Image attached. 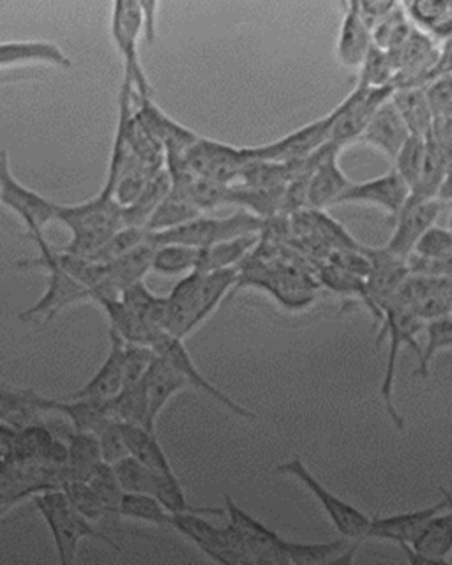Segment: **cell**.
Segmentation results:
<instances>
[{
    "label": "cell",
    "instance_id": "cell-46",
    "mask_svg": "<svg viewBox=\"0 0 452 565\" xmlns=\"http://www.w3.org/2000/svg\"><path fill=\"white\" fill-rule=\"evenodd\" d=\"M424 138L410 137L405 141V146L401 147L395 161H392L396 172L407 182L410 191L416 188L419 175H421L422 163H424Z\"/></svg>",
    "mask_w": 452,
    "mask_h": 565
},
{
    "label": "cell",
    "instance_id": "cell-15",
    "mask_svg": "<svg viewBox=\"0 0 452 565\" xmlns=\"http://www.w3.org/2000/svg\"><path fill=\"white\" fill-rule=\"evenodd\" d=\"M445 205L448 203L440 199H408L396 216L395 232L384 249L405 260L413 252L417 241L434 226Z\"/></svg>",
    "mask_w": 452,
    "mask_h": 565
},
{
    "label": "cell",
    "instance_id": "cell-25",
    "mask_svg": "<svg viewBox=\"0 0 452 565\" xmlns=\"http://www.w3.org/2000/svg\"><path fill=\"white\" fill-rule=\"evenodd\" d=\"M372 46V31L360 18L357 2H345L342 26L337 35V61L346 70H359Z\"/></svg>",
    "mask_w": 452,
    "mask_h": 565
},
{
    "label": "cell",
    "instance_id": "cell-14",
    "mask_svg": "<svg viewBox=\"0 0 452 565\" xmlns=\"http://www.w3.org/2000/svg\"><path fill=\"white\" fill-rule=\"evenodd\" d=\"M170 529L184 535L187 541L198 547L200 552H204L217 564H246L245 556L236 550L228 526L213 525L205 520L204 514H193V512L172 514Z\"/></svg>",
    "mask_w": 452,
    "mask_h": 565
},
{
    "label": "cell",
    "instance_id": "cell-35",
    "mask_svg": "<svg viewBox=\"0 0 452 565\" xmlns=\"http://www.w3.org/2000/svg\"><path fill=\"white\" fill-rule=\"evenodd\" d=\"M151 494L160 500L164 509L172 512V514L193 512V514H204V516H225V509L196 508L193 503L187 502L186 491L182 488L179 477L173 472L155 473Z\"/></svg>",
    "mask_w": 452,
    "mask_h": 565
},
{
    "label": "cell",
    "instance_id": "cell-7",
    "mask_svg": "<svg viewBox=\"0 0 452 565\" xmlns=\"http://www.w3.org/2000/svg\"><path fill=\"white\" fill-rule=\"evenodd\" d=\"M37 247H40V258L25 262L22 265L43 267V269L49 270V288L36 305L29 308L25 313L20 315L22 320H31V318L40 317V315H45V320H50L67 306L94 299L93 291L64 269L61 262H58V253L55 252L54 247L50 246L46 241L37 243Z\"/></svg>",
    "mask_w": 452,
    "mask_h": 565
},
{
    "label": "cell",
    "instance_id": "cell-34",
    "mask_svg": "<svg viewBox=\"0 0 452 565\" xmlns=\"http://www.w3.org/2000/svg\"><path fill=\"white\" fill-rule=\"evenodd\" d=\"M111 415L119 423L137 424L149 431H155L149 420V405H147L146 385L142 379L134 384L125 385L119 394L110 399Z\"/></svg>",
    "mask_w": 452,
    "mask_h": 565
},
{
    "label": "cell",
    "instance_id": "cell-33",
    "mask_svg": "<svg viewBox=\"0 0 452 565\" xmlns=\"http://www.w3.org/2000/svg\"><path fill=\"white\" fill-rule=\"evenodd\" d=\"M170 193L169 173L160 170L152 175L143 190L140 191L133 202L122 207V216H125V226H137V228L146 230L147 221L152 216V212L158 209L161 202L166 199Z\"/></svg>",
    "mask_w": 452,
    "mask_h": 565
},
{
    "label": "cell",
    "instance_id": "cell-38",
    "mask_svg": "<svg viewBox=\"0 0 452 565\" xmlns=\"http://www.w3.org/2000/svg\"><path fill=\"white\" fill-rule=\"evenodd\" d=\"M40 408L32 399V391H11L0 385V419L17 428L28 429L40 423Z\"/></svg>",
    "mask_w": 452,
    "mask_h": 565
},
{
    "label": "cell",
    "instance_id": "cell-31",
    "mask_svg": "<svg viewBox=\"0 0 452 565\" xmlns=\"http://www.w3.org/2000/svg\"><path fill=\"white\" fill-rule=\"evenodd\" d=\"M258 241H260V234H246L225 241V243L204 247V249H200L195 270L214 273V270L234 269L245 260L246 255L257 246Z\"/></svg>",
    "mask_w": 452,
    "mask_h": 565
},
{
    "label": "cell",
    "instance_id": "cell-52",
    "mask_svg": "<svg viewBox=\"0 0 452 565\" xmlns=\"http://www.w3.org/2000/svg\"><path fill=\"white\" fill-rule=\"evenodd\" d=\"M140 8H142V18H143V41H146L149 46L155 43V38H158V8L160 4L158 2H140Z\"/></svg>",
    "mask_w": 452,
    "mask_h": 565
},
{
    "label": "cell",
    "instance_id": "cell-47",
    "mask_svg": "<svg viewBox=\"0 0 452 565\" xmlns=\"http://www.w3.org/2000/svg\"><path fill=\"white\" fill-rule=\"evenodd\" d=\"M64 493L72 502L73 508L80 512L82 516L89 521H101L108 516V512L99 502L98 494L94 493L87 481H67L64 482Z\"/></svg>",
    "mask_w": 452,
    "mask_h": 565
},
{
    "label": "cell",
    "instance_id": "cell-2",
    "mask_svg": "<svg viewBox=\"0 0 452 565\" xmlns=\"http://www.w3.org/2000/svg\"><path fill=\"white\" fill-rule=\"evenodd\" d=\"M381 329L378 340L389 338V352H387L386 375L381 380L380 394L384 405L387 408V415L395 423L396 428L403 429L405 420L396 411L395 405V382L396 364H398L399 350L403 347H410L421 355V344L417 341V335L424 329V322L413 313L412 309L399 305L398 300L390 299L384 308L380 309Z\"/></svg>",
    "mask_w": 452,
    "mask_h": 565
},
{
    "label": "cell",
    "instance_id": "cell-1",
    "mask_svg": "<svg viewBox=\"0 0 452 565\" xmlns=\"http://www.w3.org/2000/svg\"><path fill=\"white\" fill-rule=\"evenodd\" d=\"M72 232V243L64 247L63 253L75 256H87L98 252L103 244L125 226L122 207L114 199V191L103 185L99 194L78 205H57V216Z\"/></svg>",
    "mask_w": 452,
    "mask_h": 565
},
{
    "label": "cell",
    "instance_id": "cell-50",
    "mask_svg": "<svg viewBox=\"0 0 452 565\" xmlns=\"http://www.w3.org/2000/svg\"><path fill=\"white\" fill-rule=\"evenodd\" d=\"M433 120L451 119V78L449 75L433 79L422 87Z\"/></svg>",
    "mask_w": 452,
    "mask_h": 565
},
{
    "label": "cell",
    "instance_id": "cell-20",
    "mask_svg": "<svg viewBox=\"0 0 452 565\" xmlns=\"http://www.w3.org/2000/svg\"><path fill=\"white\" fill-rule=\"evenodd\" d=\"M134 119L163 147L164 154H184L187 147L200 137L195 131L173 120L169 114H164L160 106L155 105L154 97H138Z\"/></svg>",
    "mask_w": 452,
    "mask_h": 565
},
{
    "label": "cell",
    "instance_id": "cell-5",
    "mask_svg": "<svg viewBox=\"0 0 452 565\" xmlns=\"http://www.w3.org/2000/svg\"><path fill=\"white\" fill-rule=\"evenodd\" d=\"M111 41L122 58L125 75L138 97H152V85L143 70L140 41L143 40V18L140 2L119 0L111 6Z\"/></svg>",
    "mask_w": 452,
    "mask_h": 565
},
{
    "label": "cell",
    "instance_id": "cell-28",
    "mask_svg": "<svg viewBox=\"0 0 452 565\" xmlns=\"http://www.w3.org/2000/svg\"><path fill=\"white\" fill-rule=\"evenodd\" d=\"M408 22L422 34L433 35L442 43H449L452 31V2L449 0H416L401 4Z\"/></svg>",
    "mask_w": 452,
    "mask_h": 565
},
{
    "label": "cell",
    "instance_id": "cell-18",
    "mask_svg": "<svg viewBox=\"0 0 452 565\" xmlns=\"http://www.w3.org/2000/svg\"><path fill=\"white\" fill-rule=\"evenodd\" d=\"M412 565H451V509L434 514L410 544H399Z\"/></svg>",
    "mask_w": 452,
    "mask_h": 565
},
{
    "label": "cell",
    "instance_id": "cell-49",
    "mask_svg": "<svg viewBox=\"0 0 452 565\" xmlns=\"http://www.w3.org/2000/svg\"><path fill=\"white\" fill-rule=\"evenodd\" d=\"M96 437H98L103 463L114 465L117 463L119 459L128 456V447H126L119 420L111 419Z\"/></svg>",
    "mask_w": 452,
    "mask_h": 565
},
{
    "label": "cell",
    "instance_id": "cell-27",
    "mask_svg": "<svg viewBox=\"0 0 452 565\" xmlns=\"http://www.w3.org/2000/svg\"><path fill=\"white\" fill-rule=\"evenodd\" d=\"M22 64H49V66L72 70V58L67 57L54 41H8L0 43V70L22 66Z\"/></svg>",
    "mask_w": 452,
    "mask_h": 565
},
{
    "label": "cell",
    "instance_id": "cell-10",
    "mask_svg": "<svg viewBox=\"0 0 452 565\" xmlns=\"http://www.w3.org/2000/svg\"><path fill=\"white\" fill-rule=\"evenodd\" d=\"M8 150L0 149V202L22 217L34 243L45 241L43 230L57 216L58 203L50 202L36 191H31L20 184L10 172Z\"/></svg>",
    "mask_w": 452,
    "mask_h": 565
},
{
    "label": "cell",
    "instance_id": "cell-13",
    "mask_svg": "<svg viewBox=\"0 0 452 565\" xmlns=\"http://www.w3.org/2000/svg\"><path fill=\"white\" fill-rule=\"evenodd\" d=\"M334 124V110L329 111L325 117L304 124L302 128L284 135L280 140L271 141L266 146L246 147L249 159H260V161H271V163H292L299 159L315 154L316 150L322 149L329 143L331 129Z\"/></svg>",
    "mask_w": 452,
    "mask_h": 565
},
{
    "label": "cell",
    "instance_id": "cell-17",
    "mask_svg": "<svg viewBox=\"0 0 452 565\" xmlns=\"http://www.w3.org/2000/svg\"><path fill=\"white\" fill-rule=\"evenodd\" d=\"M410 199V188L407 182L398 175L396 170L375 177L369 181L352 182L351 188L337 200V205L345 203H363L381 209L389 216H398V212L405 207Z\"/></svg>",
    "mask_w": 452,
    "mask_h": 565
},
{
    "label": "cell",
    "instance_id": "cell-9",
    "mask_svg": "<svg viewBox=\"0 0 452 565\" xmlns=\"http://www.w3.org/2000/svg\"><path fill=\"white\" fill-rule=\"evenodd\" d=\"M147 347L154 350L155 355L166 359L172 366L177 367L181 371V375L186 379L190 387L198 388L205 396L211 397L214 402L225 406L226 411L243 417V419L257 420L258 415L254 411H249L246 406L237 403L236 399H232L228 394L223 393L222 388H217L213 382H208L205 379L204 373L198 370L195 361L191 359L190 352H187L184 340H179L175 335L169 334V332L161 331V329H154L151 338L147 341Z\"/></svg>",
    "mask_w": 452,
    "mask_h": 565
},
{
    "label": "cell",
    "instance_id": "cell-36",
    "mask_svg": "<svg viewBox=\"0 0 452 565\" xmlns=\"http://www.w3.org/2000/svg\"><path fill=\"white\" fill-rule=\"evenodd\" d=\"M120 300L138 318H142L143 322L163 331L164 318H166V297L155 296L147 288L146 282L138 281L120 291Z\"/></svg>",
    "mask_w": 452,
    "mask_h": 565
},
{
    "label": "cell",
    "instance_id": "cell-26",
    "mask_svg": "<svg viewBox=\"0 0 452 565\" xmlns=\"http://www.w3.org/2000/svg\"><path fill=\"white\" fill-rule=\"evenodd\" d=\"M32 399L36 403L40 411L61 412L72 420L75 431L93 433L98 435L111 419L110 402H99V399H67V402H55L46 397L37 396L32 393Z\"/></svg>",
    "mask_w": 452,
    "mask_h": 565
},
{
    "label": "cell",
    "instance_id": "cell-12",
    "mask_svg": "<svg viewBox=\"0 0 452 565\" xmlns=\"http://www.w3.org/2000/svg\"><path fill=\"white\" fill-rule=\"evenodd\" d=\"M187 164L196 177L219 184H236L243 168L251 161L246 147H234L223 141L198 137L184 152Z\"/></svg>",
    "mask_w": 452,
    "mask_h": 565
},
{
    "label": "cell",
    "instance_id": "cell-23",
    "mask_svg": "<svg viewBox=\"0 0 452 565\" xmlns=\"http://www.w3.org/2000/svg\"><path fill=\"white\" fill-rule=\"evenodd\" d=\"M360 541L340 537L329 543H299L290 539H281V553L287 565H334L352 564L354 553Z\"/></svg>",
    "mask_w": 452,
    "mask_h": 565
},
{
    "label": "cell",
    "instance_id": "cell-45",
    "mask_svg": "<svg viewBox=\"0 0 452 565\" xmlns=\"http://www.w3.org/2000/svg\"><path fill=\"white\" fill-rule=\"evenodd\" d=\"M147 238H149V234L146 230L137 228V226H122L108 243L103 244L98 252L87 258L96 264H108V262L119 258L120 255L131 252L133 247L147 243Z\"/></svg>",
    "mask_w": 452,
    "mask_h": 565
},
{
    "label": "cell",
    "instance_id": "cell-42",
    "mask_svg": "<svg viewBox=\"0 0 452 565\" xmlns=\"http://www.w3.org/2000/svg\"><path fill=\"white\" fill-rule=\"evenodd\" d=\"M395 61L386 50H380L373 44L368 55L359 67V82L364 87H387L395 85L396 79Z\"/></svg>",
    "mask_w": 452,
    "mask_h": 565
},
{
    "label": "cell",
    "instance_id": "cell-8",
    "mask_svg": "<svg viewBox=\"0 0 452 565\" xmlns=\"http://www.w3.org/2000/svg\"><path fill=\"white\" fill-rule=\"evenodd\" d=\"M395 88V85H387V87L355 85L354 90L334 108V124L329 143H333L340 150L357 143L369 120L373 119V115L377 114L378 108L392 96Z\"/></svg>",
    "mask_w": 452,
    "mask_h": 565
},
{
    "label": "cell",
    "instance_id": "cell-30",
    "mask_svg": "<svg viewBox=\"0 0 452 565\" xmlns=\"http://www.w3.org/2000/svg\"><path fill=\"white\" fill-rule=\"evenodd\" d=\"M120 429H122V437H125L128 455L131 458L137 459L154 473L173 472L169 458L164 455L163 447L155 437V431H149L137 424L126 423H120Z\"/></svg>",
    "mask_w": 452,
    "mask_h": 565
},
{
    "label": "cell",
    "instance_id": "cell-32",
    "mask_svg": "<svg viewBox=\"0 0 452 565\" xmlns=\"http://www.w3.org/2000/svg\"><path fill=\"white\" fill-rule=\"evenodd\" d=\"M390 102L396 106L412 137H428L433 126V115L426 102L422 87H396Z\"/></svg>",
    "mask_w": 452,
    "mask_h": 565
},
{
    "label": "cell",
    "instance_id": "cell-41",
    "mask_svg": "<svg viewBox=\"0 0 452 565\" xmlns=\"http://www.w3.org/2000/svg\"><path fill=\"white\" fill-rule=\"evenodd\" d=\"M426 347L421 349L419 355V367L417 375L421 379L430 375V364L433 362L434 355L440 352H449L452 347V320L451 315L448 317L434 318L424 322Z\"/></svg>",
    "mask_w": 452,
    "mask_h": 565
},
{
    "label": "cell",
    "instance_id": "cell-11",
    "mask_svg": "<svg viewBox=\"0 0 452 565\" xmlns=\"http://www.w3.org/2000/svg\"><path fill=\"white\" fill-rule=\"evenodd\" d=\"M225 516L239 537L249 564L287 565L280 547L283 535L249 514L232 497H225Z\"/></svg>",
    "mask_w": 452,
    "mask_h": 565
},
{
    "label": "cell",
    "instance_id": "cell-22",
    "mask_svg": "<svg viewBox=\"0 0 452 565\" xmlns=\"http://www.w3.org/2000/svg\"><path fill=\"white\" fill-rule=\"evenodd\" d=\"M410 137L412 135L408 131L407 124L403 122L401 115L398 114L389 97L378 108L377 114L373 115V119L369 120L357 143L372 146L373 149H377L387 159L395 161L399 150L405 146V141Z\"/></svg>",
    "mask_w": 452,
    "mask_h": 565
},
{
    "label": "cell",
    "instance_id": "cell-3",
    "mask_svg": "<svg viewBox=\"0 0 452 565\" xmlns=\"http://www.w3.org/2000/svg\"><path fill=\"white\" fill-rule=\"evenodd\" d=\"M262 226L263 220L254 216L251 212H234L228 217H211L202 214L186 225L166 230L161 234H149V243L152 246L182 244V246L204 249V247L225 243V241L240 237V235L260 234Z\"/></svg>",
    "mask_w": 452,
    "mask_h": 565
},
{
    "label": "cell",
    "instance_id": "cell-24",
    "mask_svg": "<svg viewBox=\"0 0 452 565\" xmlns=\"http://www.w3.org/2000/svg\"><path fill=\"white\" fill-rule=\"evenodd\" d=\"M143 385H146L149 420H151L152 428H155L158 417L164 411V406L169 405L170 399L184 388L190 387L186 379L181 375V371L172 366L161 355H154L151 364L147 367Z\"/></svg>",
    "mask_w": 452,
    "mask_h": 565
},
{
    "label": "cell",
    "instance_id": "cell-43",
    "mask_svg": "<svg viewBox=\"0 0 452 565\" xmlns=\"http://www.w3.org/2000/svg\"><path fill=\"white\" fill-rule=\"evenodd\" d=\"M87 482H89L94 493L98 494L99 502L103 503V508L108 512V516L120 518L119 509L125 491L120 488L111 465L103 463L101 461L98 467L94 468V472L90 473Z\"/></svg>",
    "mask_w": 452,
    "mask_h": 565
},
{
    "label": "cell",
    "instance_id": "cell-21",
    "mask_svg": "<svg viewBox=\"0 0 452 565\" xmlns=\"http://www.w3.org/2000/svg\"><path fill=\"white\" fill-rule=\"evenodd\" d=\"M108 335H110V349H108L107 359L84 387L69 394V399L110 402L111 397H116L120 388L125 387L126 341L114 331L108 332Z\"/></svg>",
    "mask_w": 452,
    "mask_h": 565
},
{
    "label": "cell",
    "instance_id": "cell-37",
    "mask_svg": "<svg viewBox=\"0 0 452 565\" xmlns=\"http://www.w3.org/2000/svg\"><path fill=\"white\" fill-rule=\"evenodd\" d=\"M198 216H202V212L193 203L177 194L169 193L147 221L146 232L147 234H161L166 230L186 225Z\"/></svg>",
    "mask_w": 452,
    "mask_h": 565
},
{
    "label": "cell",
    "instance_id": "cell-39",
    "mask_svg": "<svg viewBox=\"0 0 452 565\" xmlns=\"http://www.w3.org/2000/svg\"><path fill=\"white\" fill-rule=\"evenodd\" d=\"M119 516L169 529L172 521V512L166 511L155 497L147 493H125L120 502Z\"/></svg>",
    "mask_w": 452,
    "mask_h": 565
},
{
    "label": "cell",
    "instance_id": "cell-29",
    "mask_svg": "<svg viewBox=\"0 0 452 565\" xmlns=\"http://www.w3.org/2000/svg\"><path fill=\"white\" fill-rule=\"evenodd\" d=\"M152 255H154V246L147 238V243L133 247L131 252L120 255L116 260L103 264L105 269H107L111 290L116 291L117 296L120 297V291L128 288L129 285L143 281V278L151 270Z\"/></svg>",
    "mask_w": 452,
    "mask_h": 565
},
{
    "label": "cell",
    "instance_id": "cell-4",
    "mask_svg": "<svg viewBox=\"0 0 452 565\" xmlns=\"http://www.w3.org/2000/svg\"><path fill=\"white\" fill-rule=\"evenodd\" d=\"M37 508L41 514L49 521L50 529L54 532L55 544H57L58 558L63 564H73L75 562L76 550L82 539H99L103 543L110 544L117 552H122V547L94 529L93 521L82 516L80 512L73 508L64 491H49L36 499Z\"/></svg>",
    "mask_w": 452,
    "mask_h": 565
},
{
    "label": "cell",
    "instance_id": "cell-40",
    "mask_svg": "<svg viewBox=\"0 0 452 565\" xmlns=\"http://www.w3.org/2000/svg\"><path fill=\"white\" fill-rule=\"evenodd\" d=\"M200 249L182 246V244H163L154 246L151 270L163 276H179L190 274L196 269Z\"/></svg>",
    "mask_w": 452,
    "mask_h": 565
},
{
    "label": "cell",
    "instance_id": "cell-51",
    "mask_svg": "<svg viewBox=\"0 0 452 565\" xmlns=\"http://www.w3.org/2000/svg\"><path fill=\"white\" fill-rule=\"evenodd\" d=\"M396 6L398 2H380V0L378 2H357L360 18L369 26V31H373V26L378 25Z\"/></svg>",
    "mask_w": 452,
    "mask_h": 565
},
{
    "label": "cell",
    "instance_id": "cell-6",
    "mask_svg": "<svg viewBox=\"0 0 452 565\" xmlns=\"http://www.w3.org/2000/svg\"><path fill=\"white\" fill-rule=\"evenodd\" d=\"M278 472L284 476H292L298 479L320 503V508L324 509L329 520L333 523L337 534L342 537L352 539V541H363L368 537L369 523L372 518L364 514L360 509L355 508L352 503L337 497L336 493L325 488L322 482L310 472V468L299 458H292L287 463L278 465Z\"/></svg>",
    "mask_w": 452,
    "mask_h": 565
},
{
    "label": "cell",
    "instance_id": "cell-44",
    "mask_svg": "<svg viewBox=\"0 0 452 565\" xmlns=\"http://www.w3.org/2000/svg\"><path fill=\"white\" fill-rule=\"evenodd\" d=\"M111 468L125 493H152L155 473L137 459L128 455L111 465Z\"/></svg>",
    "mask_w": 452,
    "mask_h": 565
},
{
    "label": "cell",
    "instance_id": "cell-16",
    "mask_svg": "<svg viewBox=\"0 0 452 565\" xmlns=\"http://www.w3.org/2000/svg\"><path fill=\"white\" fill-rule=\"evenodd\" d=\"M340 154L342 150L333 143H325L320 150L319 161L308 177L306 205L313 211L337 205V200L351 188L352 181L343 172Z\"/></svg>",
    "mask_w": 452,
    "mask_h": 565
},
{
    "label": "cell",
    "instance_id": "cell-48",
    "mask_svg": "<svg viewBox=\"0 0 452 565\" xmlns=\"http://www.w3.org/2000/svg\"><path fill=\"white\" fill-rule=\"evenodd\" d=\"M413 255L431 260H451L452 234L451 230L442 226H431L413 246ZM410 253V255H412Z\"/></svg>",
    "mask_w": 452,
    "mask_h": 565
},
{
    "label": "cell",
    "instance_id": "cell-19",
    "mask_svg": "<svg viewBox=\"0 0 452 565\" xmlns=\"http://www.w3.org/2000/svg\"><path fill=\"white\" fill-rule=\"evenodd\" d=\"M451 509V494L443 491L442 499L434 502L430 508L417 509V511L399 512L392 516L372 518L369 523L368 537L386 543L410 544L419 535L426 523L439 514V512Z\"/></svg>",
    "mask_w": 452,
    "mask_h": 565
}]
</instances>
